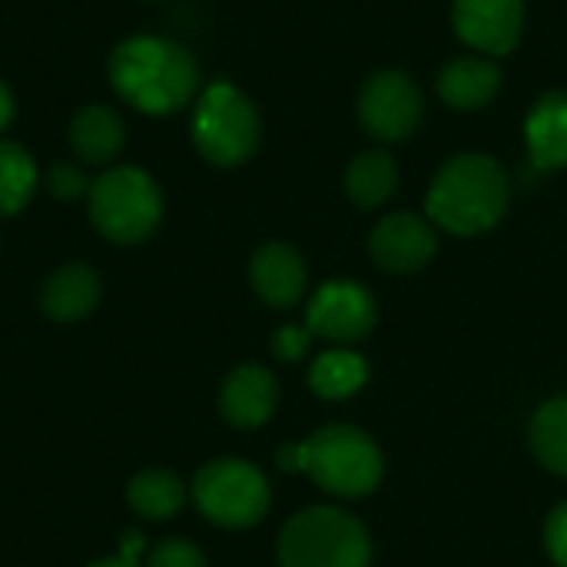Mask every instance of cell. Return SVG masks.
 Segmentation results:
<instances>
[{
  "mask_svg": "<svg viewBox=\"0 0 567 567\" xmlns=\"http://www.w3.org/2000/svg\"><path fill=\"white\" fill-rule=\"evenodd\" d=\"M545 548L555 567H567V502L558 505L545 522Z\"/></svg>",
  "mask_w": 567,
  "mask_h": 567,
  "instance_id": "cell-26",
  "label": "cell"
},
{
  "mask_svg": "<svg viewBox=\"0 0 567 567\" xmlns=\"http://www.w3.org/2000/svg\"><path fill=\"white\" fill-rule=\"evenodd\" d=\"M355 113L362 130L379 143H402L409 140L425 120V93L412 73L385 66L375 70L355 100Z\"/></svg>",
  "mask_w": 567,
  "mask_h": 567,
  "instance_id": "cell-8",
  "label": "cell"
},
{
  "mask_svg": "<svg viewBox=\"0 0 567 567\" xmlns=\"http://www.w3.org/2000/svg\"><path fill=\"white\" fill-rule=\"evenodd\" d=\"M302 472L329 495L365 498L379 488L385 462L365 432L352 425H326L302 442Z\"/></svg>",
  "mask_w": 567,
  "mask_h": 567,
  "instance_id": "cell-6",
  "label": "cell"
},
{
  "mask_svg": "<svg viewBox=\"0 0 567 567\" xmlns=\"http://www.w3.org/2000/svg\"><path fill=\"white\" fill-rule=\"evenodd\" d=\"M369 252L375 266L395 276H409L425 269L439 252V233L432 219H422L415 213H392L375 223L369 236Z\"/></svg>",
  "mask_w": 567,
  "mask_h": 567,
  "instance_id": "cell-11",
  "label": "cell"
},
{
  "mask_svg": "<svg viewBox=\"0 0 567 567\" xmlns=\"http://www.w3.org/2000/svg\"><path fill=\"white\" fill-rule=\"evenodd\" d=\"M346 196L362 206V209H375L382 203L392 199L395 186H399V166L392 159V153L385 150H365L359 153L342 176Z\"/></svg>",
  "mask_w": 567,
  "mask_h": 567,
  "instance_id": "cell-18",
  "label": "cell"
},
{
  "mask_svg": "<svg viewBox=\"0 0 567 567\" xmlns=\"http://www.w3.org/2000/svg\"><path fill=\"white\" fill-rule=\"evenodd\" d=\"M189 136L196 153L223 169L249 163L262 140V120L256 103L229 80H216L199 90L193 103Z\"/></svg>",
  "mask_w": 567,
  "mask_h": 567,
  "instance_id": "cell-3",
  "label": "cell"
},
{
  "mask_svg": "<svg viewBox=\"0 0 567 567\" xmlns=\"http://www.w3.org/2000/svg\"><path fill=\"white\" fill-rule=\"evenodd\" d=\"M126 502L143 522H169L186 505V485L166 468H146L126 485Z\"/></svg>",
  "mask_w": 567,
  "mask_h": 567,
  "instance_id": "cell-19",
  "label": "cell"
},
{
  "mask_svg": "<svg viewBox=\"0 0 567 567\" xmlns=\"http://www.w3.org/2000/svg\"><path fill=\"white\" fill-rule=\"evenodd\" d=\"M90 186H93V179L80 169L76 159H60L47 169V189L60 203H73V199L90 196Z\"/></svg>",
  "mask_w": 567,
  "mask_h": 567,
  "instance_id": "cell-23",
  "label": "cell"
},
{
  "mask_svg": "<svg viewBox=\"0 0 567 567\" xmlns=\"http://www.w3.org/2000/svg\"><path fill=\"white\" fill-rule=\"evenodd\" d=\"M249 282L266 306L289 309L302 299L309 269L299 249H292L289 243H266L249 259Z\"/></svg>",
  "mask_w": 567,
  "mask_h": 567,
  "instance_id": "cell-12",
  "label": "cell"
},
{
  "mask_svg": "<svg viewBox=\"0 0 567 567\" xmlns=\"http://www.w3.org/2000/svg\"><path fill=\"white\" fill-rule=\"evenodd\" d=\"M146 567H209L206 555L186 542V538H166L159 542L150 555H146Z\"/></svg>",
  "mask_w": 567,
  "mask_h": 567,
  "instance_id": "cell-24",
  "label": "cell"
},
{
  "mask_svg": "<svg viewBox=\"0 0 567 567\" xmlns=\"http://www.w3.org/2000/svg\"><path fill=\"white\" fill-rule=\"evenodd\" d=\"M143 3H159V0H143Z\"/></svg>",
  "mask_w": 567,
  "mask_h": 567,
  "instance_id": "cell-30",
  "label": "cell"
},
{
  "mask_svg": "<svg viewBox=\"0 0 567 567\" xmlns=\"http://www.w3.org/2000/svg\"><path fill=\"white\" fill-rule=\"evenodd\" d=\"M140 551H143V535H126L123 538V551L120 555H113V558H100V561H93V565L86 567H143L140 565Z\"/></svg>",
  "mask_w": 567,
  "mask_h": 567,
  "instance_id": "cell-27",
  "label": "cell"
},
{
  "mask_svg": "<svg viewBox=\"0 0 567 567\" xmlns=\"http://www.w3.org/2000/svg\"><path fill=\"white\" fill-rule=\"evenodd\" d=\"M40 186L33 153L17 140H0V219L23 213Z\"/></svg>",
  "mask_w": 567,
  "mask_h": 567,
  "instance_id": "cell-20",
  "label": "cell"
},
{
  "mask_svg": "<svg viewBox=\"0 0 567 567\" xmlns=\"http://www.w3.org/2000/svg\"><path fill=\"white\" fill-rule=\"evenodd\" d=\"M279 402V385L262 365H236L219 389V412L236 429H259L272 419Z\"/></svg>",
  "mask_w": 567,
  "mask_h": 567,
  "instance_id": "cell-13",
  "label": "cell"
},
{
  "mask_svg": "<svg viewBox=\"0 0 567 567\" xmlns=\"http://www.w3.org/2000/svg\"><path fill=\"white\" fill-rule=\"evenodd\" d=\"M103 296V282L93 266L86 262H66L40 289V309L53 322H80L86 319Z\"/></svg>",
  "mask_w": 567,
  "mask_h": 567,
  "instance_id": "cell-17",
  "label": "cell"
},
{
  "mask_svg": "<svg viewBox=\"0 0 567 567\" xmlns=\"http://www.w3.org/2000/svg\"><path fill=\"white\" fill-rule=\"evenodd\" d=\"M113 93L143 116H173L196 103L203 90L196 56L159 33H133L120 40L106 60Z\"/></svg>",
  "mask_w": 567,
  "mask_h": 567,
  "instance_id": "cell-1",
  "label": "cell"
},
{
  "mask_svg": "<svg viewBox=\"0 0 567 567\" xmlns=\"http://www.w3.org/2000/svg\"><path fill=\"white\" fill-rule=\"evenodd\" d=\"M193 502L199 515L219 528L243 532L266 518L269 512V482L266 475L243 458L206 462L193 478Z\"/></svg>",
  "mask_w": 567,
  "mask_h": 567,
  "instance_id": "cell-7",
  "label": "cell"
},
{
  "mask_svg": "<svg viewBox=\"0 0 567 567\" xmlns=\"http://www.w3.org/2000/svg\"><path fill=\"white\" fill-rule=\"evenodd\" d=\"M435 90L449 110H458V113L485 110L502 90V66L498 60L482 56V53L455 56L452 63L442 66Z\"/></svg>",
  "mask_w": 567,
  "mask_h": 567,
  "instance_id": "cell-14",
  "label": "cell"
},
{
  "mask_svg": "<svg viewBox=\"0 0 567 567\" xmlns=\"http://www.w3.org/2000/svg\"><path fill=\"white\" fill-rule=\"evenodd\" d=\"M532 449L538 462L567 478V395L545 402L532 419Z\"/></svg>",
  "mask_w": 567,
  "mask_h": 567,
  "instance_id": "cell-22",
  "label": "cell"
},
{
  "mask_svg": "<svg viewBox=\"0 0 567 567\" xmlns=\"http://www.w3.org/2000/svg\"><path fill=\"white\" fill-rule=\"evenodd\" d=\"M86 213L103 239L140 246L163 223V189L140 166H110L93 179Z\"/></svg>",
  "mask_w": 567,
  "mask_h": 567,
  "instance_id": "cell-4",
  "label": "cell"
},
{
  "mask_svg": "<svg viewBox=\"0 0 567 567\" xmlns=\"http://www.w3.org/2000/svg\"><path fill=\"white\" fill-rule=\"evenodd\" d=\"M276 465H279L282 472H289V475L302 472V442H296V445H282V449L276 452Z\"/></svg>",
  "mask_w": 567,
  "mask_h": 567,
  "instance_id": "cell-28",
  "label": "cell"
},
{
  "mask_svg": "<svg viewBox=\"0 0 567 567\" xmlns=\"http://www.w3.org/2000/svg\"><path fill=\"white\" fill-rule=\"evenodd\" d=\"M309 342H312V332L306 326H282L272 336V352L282 362H299L309 352Z\"/></svg>",
  "mask_w": 567,
  "mask_h": 567,
  "instance_id": "cell-25",
  "label": "cell"
},
{
  "mask_svg": "<svg viewBox=\"0 0 567 567\" xmlns=\"http://www.w3.org/2000/svg\"><path fill=\"white\" fill-rule=\"evenodd\" d=\"M379 322V306L372 292L352 279H332L316 289L306 309V329L319 339L349 346L365 339Z\"/></svg>",
  "mask_w": 567,
  "mask_h": 567,
  "instance_id": "cell-9",
  "label": "cell"
},
{
  "mask_svg": "<svg viewBox=\"0 0 567 567\" xmlns=\"http://www.w3.org/2000/svg\"><path fill=\"white\" fill-rule=\"evenodd\" d=\"M525 146L535 169H567V90H548L532 103L525 116Z\"/></svg>",
  "mask_w": 567,
  "mask_h": 567,
  "instance_id": "cell-16",
  "label": "cell"
},
{
  "mask_svg": "<svg viewBox=\"0 0 567 567\" xmlns=\"http://www.w3.org/2000/svg\"><path fill=\"white\" fill-rule=\"evenodd\" d=\"M369 382V365L362 355L349 352V349H332V352H322L312 369H309V385L319 399H329V402H339V399H349L355 395L362 385Z\"/></svg>",
  "mask_w": 567,
  "mask_h": 567,
  "instance_id": "cell-21",
  "label": "cell"
},
{
  "mask_svg": "<svg viewBox=\"0 0 567 567\" xmlns=\"http://www.w3.org/2000/svg\"><path fill=\"white\" fill-rule=\"evenodd\" d=\"M66 143H70V153L80 163L106 166L126 146V123L110 103H86L70 116Z\"/></svg>",
  "mask_w": 567,
  "mask_h": 567,
  "instance_id": "cell-15",
  "label": "cell"
},
{
  "mask_svg": "<svg viewBox=\"0 0 567 567\" xmlns=\"http://www.w3.org/2000/svg\"><path fill=\"white\" fill-rule=\"evenodd\" d=\"M13 110H17V106H13V93H10V86L0 80V133L13 123Z\"/></svg>",
  "mask_w": 567,
  "mask_h": 567,
  "instance_id": "cell-29",
  "label": "cell"
},
{
  "mask_svg": "<svg viewBox=\"0 0 567 567\" xmlns=\"http://www.w3.org/2000/svg\"><path fill=\"white\" fill-rule=\"evenodd\" d=\"M512 203L508 169L488 153L452 156L429 183L425 213L452 236H482L502 223Z\"/></svg>",
  "mask_w": 567,
  "mask_h": 567,
  "instance_id": "cell-2",
  "label": "cell"
},
{
  "mask_svg": "<svg viewBox=\"0 0 567 567\" xmlns=\"http://www.w3.org/2000/svg\"><path fill=\"white\" fill-rule=\"evenodd\" d=\"M455 37L482 56H508L525 33V0H452Z\"/></svg>",
  "mask_w": 567,
  "mask_h": 567,
  "instance_id": "cell-10",
  "label": "cell"
},
{
  "mask_svg": "<svg viewBox=\"0 0 567 567\" xmlns=\"http://www.w3.org/2000/svg\"><path fill=\"white\" fill-rule=\"evenodd\" d=\"M372 545L359 518L342 508H306L279 535L282 567H369Z\"/></svg>",
  "mask_w": 567,
  "mask_h": 567,
  "instance_id": "cell-5",
  "label": "cell"
}]
</instances>
